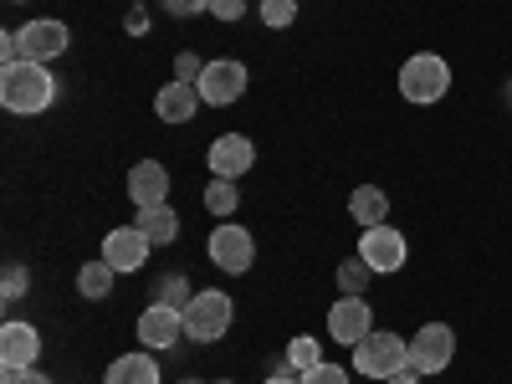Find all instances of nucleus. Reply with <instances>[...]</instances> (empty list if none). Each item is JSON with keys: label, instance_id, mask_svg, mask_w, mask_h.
<instances>
[{"label": "nucleus", "instance_id": "obj_30", "mask_svg": "<svg viewBox=\"0 0 512 384\" xmlns=\"http://www.w3.org/2000/svg\"><path fill=\"white\" fill-rule=\"evenodd\" d=\"M21 62V31H0V67Z\"/></svg>", "mask_w": 512, "mask_h": 384}, {"label": "nucleus", "instance_id": "obj_9", "mask_svg": "<svg viewBox=\"0 0 512 384\" xmlns=\"http://www.w3.org/2000/svg\"><path fill=\"white\" fill-rule=\"evenodd\" d=\"M195 88H200L205 108H231V103L246 93V67H241V62H231V57L205 62V72H200Z\"/></svg>", "mask_w": 512, "mask_h": 384}, {"label": "nucleus", "instance_id": "obj_34", "mask_svg": "<svg viewBox=\"0 0 512 384\" xmlns=\"http://www.w3.org/2000/svg\"><path fill=\"white\" fill-rule=\"evenodd\" d=\"M379 384H420V374H415V369H400V374H390V379H379Z\"/></svg>", "mask_w": 512, "mask_h": 384}, {"label": "nucleus", "instance_id": "obj_6", "mask_svg": "<svg viewBox=\"0 0 512 384\" xmlns=\"http://www.w3.org/2000/svg\"><path fill=\"white\" fill-rule=\"evenodd\" d=\"M210 262H216V272H226V277L251 272V262H256V236H251L246 226H236V221L216 226V231H210Z\"/></svg>", "mask_w": 512, "mask_h": 384}, {"label": "nucleus", "instance_id": "obj_21", "mask_svg": "<svg viewBox=\"0 0 512 384\" xmlns=\"http://www.w3.org/2000/svg\"><path fill=\"white\" fill-rule=\"evenodd\" d=\"M190 297H195V287H190V277L185 272H164L159 277V287H154V303H164V308H190Z\"/></svg>", "mask_w": 512, "mask_h": 384}, {"label": "nucleus", "instance_id": "obj_7", "mask_svg": "<svg viewBox=\"0 0 512 384\" xmlns=\"http://www.w3.org/2000/svg\"><path fill=\"white\" fill-rule=\"evenodd\" d=\"M456 359V333L446 323H425L410 333V369L415 374H441Z\"/></svg>", "mask_w": 512, "mask_h": 384}, {"label": "nucleus", "instance_id": "obj_19", "mask_svg": "<svg viewBox=\"0 0 512 384\" xmlns=\"http://www.w3.org/2000/svg\"><path fill=\"white\" fill-rule=\"evenodd\" d=\"M154 246H169L180 236V216H175V205H149V210H139V221H134Z\"/></svg>", "mask_w": 512, "mask_h": 384}, {"label": "nucleus", "instance_id": "obj_17", "mask_svg": "<svg viewBox=\"0 0 512 384\" xmlns=\"http://www.w3.org/2000/svg\"><path fill=\"white\" fill-rule=\"evenodd\" d=\"M103 384H159V359L154 349H139V354H118L103 374Z\"/></svg>", "mask_w": 512, "mask_h": 384}, {"label": "nucleus", "instance_id": "obj_25", "mask_svg": "<svg viewBox=\"0 0 512 384\" xmlns=\"http://www.w3.org/2000/svg\"><path fill=\"white\" fill-rule=\"evenodd\" d=\"M262 21H267L272 31H287V26L297 21V0H262Z\"/></svg>", "mask_w": 512, "mask_h": 384}, {"label": "nucleus", "instance_id": "obj_35", "mask_svg": "<svg viewBox=\"0 0 512 384\" xmlns=\"http://www.w3.org/2000/svg\"><path fill=\"white\" fill-rule=\"evenodd\" d=\"M216 384H231V379H216Z\"/></svg>", "mask_w": 512, "mask_h": 384}, {"label": "nucleus", "instance_id": "obj_31", "mask_svg": "<svg viewBox=\"0 0 512 384\" xmlns=\"http://www.w3.org/2000/svg\"><path fill=\"white\" fill-rule=\"evenodd\" d=\"M159 6L169 16H200V11H210V0H159Z\"/></svg>", "mask_w": 512, "mask_h": 384}, {"label": "nucleus", "instance_id": "obj_18", "mask_svg": "<svg viewBox=\"0 0 512 384\" xmlns=\"http://www.w3.org/2000/svg\"><path fill=\"white\" fill-rule=\"evenodd\" d=\"M349 216L369 231V226H384L390 221V195H384L379 185H359L354 195H349Z\"/></svg>", "mask_w": 512, "mask_h": 384}, {"label": "nucleus", "instance_id": "obj_28", "mask_svg": "<svg viewBox=\"0 0 512 384\" xmlns=\"http://www.w3.org/2000/svg\"><path fill=\"white\" fill-rule=\"evenodd\" d=\"M200 72H205V62H200L195 52H180V57H175V77H180V82H200Z\"/></svg>", "mask_w": 512, "mask_h": 384}, {"label": "nucleus", "instance_id": "obj_22", "mask_svg": "<svg viewBox=\"0 0 512 384\" xmlns=\"http://www.w3.org/2000/svg\"><path fill=\"white\" fill-rule=\"evenodd\" d=\"M313 364H323V344L313 333H297L292 344H287V369H297V374H308Z\"/></svg>", "mask_w": 512, "mask_h": 384}, {"label": "nucleus", "instance_id": "obj_32", "mask_svg": "<svg viewBox=\"0 0 512 384\" xmlns=\"http://www.w3.org/2000/svg\"><path fill=\"white\" fill-rule=\"evenodd\" d=\"M0 287H6V297L16 303V297L26 292V267H16V262H11V267H6V282H0Z\"/></svg>", "mask_w": 512, "mask_h": 384}, {"label": "nucleus", "instance_id": "obj_15", "mask_svg": "<svg viewBox=\"0 0 512 384\" xmlns=\"http://www.w3.org/2000/svg\"><path fill=\"white\" fill-rule=\"evenodd\" d=\"M128 200H134L139 210L169 205V169L159 159H139L134 169H128Z\"/></svg>", "mask_w": 512, "mask_h": 384}, {"label": "nucleus", "instance_id": "obj_26", "mask_svg": "<svg viewBox=\"0 0 512 384\" xmlns=\"http://www.w3.org/2000/svg\"><path fill=\"white\" fill-rule=\"evenodd\" d=\"M303 384H349V369L333 364V359H323V364H313V369L303 374Z\"/></svg>", "mask_w": 512, "mask_h": 384}, {"label": "nucleus", "instance_id": "obj_12", "mask_svg": "<svg viewBox=\"0 0 512 384\" xmlns=\"http://www.w3.org/2000/svg\"><path fill=\"white\" fill-rule=\"evenodd\" d=\"M205 164H210V175H216V180H241L246 169L256 164V144L246 134H221L216 144H210Z\"/></svg>", "mask_w": 512, "mask_h": 384}, {"label": "nucleus", "instance_id": "obj_29", "mask_svg": "<svg viewBox=\"0 0 512 384\" xmlns=\"http://www.w3.org/2000/svg\"><path fill=\"white\" fill-rule=\"evenodd\" d=\"M0 384H52V379L31 364V369H0Z\"/></svg>", "mask_w": 512, "mask_h": 384}, {"label": "nucleus", "instance_id": "obj_8", "mask_svg": "<svg viewBox=\"0 0 512 384\" xmlns=\"http://www.w3.org/2000/svg\"><path fill=\"white\" fill-rule=\"evenodd\" d=\"M374 333V308H369V297H338V303L328 308V338L333 344H344L354 349L359 338Z\"/></svg>", "mask_w": 512, "mask_h": 384}, {"label": "nucleus", "instance_id": "obj_23", "mask_svg": "<svg viewBox=\"0 0 512 384\" xmlns=\"http://www.w3.org/2000/svg\"><path fill=\"white\" fill-rule=\"evenodd\" d=\"M369 262L364 256H349V262H338V292L344 297H364V287H369Z\"/></svg>", "mask_w": 512, "mask_h": 384}, {"label": "nucleus", "instance_id": "obj_3", "mask_svg": "<svg viewBox=\"0 0 512 384\" xmlns=\"http://www.w3.org/2000/svg\"><path fill=\"white\" fill-rule=\"evenodd\" d=\"M451 93V62L436 57V52H415L405 67H400V98L425 108V103H441Z\"/></svg>", "mask_w": 512, "mask_h": 384}, {"label": "nucleus", "instance_id": "obj_16", "mask_svg": "<svg viewBox=\"0 0 512 384\" xmlns=\"http://www.w3.org/2000/svg\"><path fill=\"white\" fill-rule=\"evenodd\" d=\"M205 108V98H200V88H195V82H164V88L154 93V113L164 118V123H190L195 113Z\"/></svg>", "mask_w": 512, "mask_h": 384}, {"label": "nucleus", "instance_id": "obj_2", "mask_svg": "<svg viewBox=\"0 0 512 384\" xmlns=\"http://www.w3.org/2000/svg\"><path fill=\"white\" fill-rule=\"evenodd\" d=\"M231 318H236L231 292L205 287V292L190 297V308H185V338L190 344H221V338L231 333Z\"/></svg>", "mask_w": 512, "mask_h": 384}, {"label": "nucleus", "instance_id": "obj_14", "mask_svg": "<svg viewBox=\"0 0 512 384\" xmlns=\"http://www.w3.org/2000/svg\"><path fill=\"white\" fill-rule=\"evenodd\" d=\"M41 359V333L21 318H11L0 328V369H31Z\"/></svg>", "mask_w": 512, "mask_h": 384}, {"label": "nucleus", "instance_id": "obj_13", "mask_svg": "<svg viewBox=\"0 0 512 384\" xmlns=\"http://www.w3.org/2000/svg\"><path fill=\"white\" fill-rule=\"evenodd\" d=\"M185 338V313L180 308H164V303H149L144 308V318H139V344L144 349H175Z\"/></svg>", "mask_w": 512, "mask_h": 384}, {"label": "nucleus", "instance_id": "obj_33", "mask_svg": "<svg viewBox=\"0 0 512 384\" xmlns=\"http://www.w3.org/2000/svg\"><path fill=\"white\" fill-rule=\"evenodd\" d=\"M262 384H303V374H297V369H277V374H267Z\"/></svg>", "mask_w": 512, "mask_h": 384}, {"label": "nucleus", "instance_id": "obj_20", "mask_svg": "<svg viewBox=\"0 0 512 384\" xmlns=\"http://www.w3.org/2000/svg\"><path fill=\"white\" fill-rule=\"evenodd\" d=\"M113 277H118V272L98 256V262H88V267L77 272V292L88 297V303H98V297H108V292H113Z\"/></svg>", "mask_w": 512, "mask_h": 384}, {"label": "nucleus", "instance_id": "obj_11", "mask_svg": "<svg viewBox=\"0 0 512 384\" xmlns=\"http://www.w3.org/2000/svg\"><path fill=\"white\" fill-rule=\"evenodd\" d=\"M149 236L139 231V226H113L108 236H103V262L123 277V272H139L144 262H149Z\"/></svg>", "mask_w": 512, "mask_h": 384}, {"label": "nucleus", "instance_id": "obj_1", "mask_svg": "<svg viewBox=\"0 0 512 384\" xmlns=\"http://www.w3.org/2000/svg\"><path fill=\"white\" fill-rule=\"evenodd\" d=\"M57 98V77L47 72V62H11V67H0V108L16 113V118H36V113H47Z\"/></svg>", "mask_w": 512, "mask_h": 384}, {"label": "nucleus", "instance_id": "obj_27", "mask_svg": "<svg viewBox=\"0 0 512 384\" xmlns=\"http://www.w3.org/2000/svg\"><path fill=\"white\" fill-rule=\"evenodd\" d=\"M210 16L226 21V26H236V21L246 16V0H210Z\"/></svg>", "mask_w": 512, "mask_h": 384}, {"label": "nucleus", "instance_id": "obj_24", "mask_svg": "<svg viewBox=\"0 0 512 384\" xmlns=\"http://www.w3.org/2000/svg\"><path fill=\"white\" fill-rule=\"evenodd\" d=\"M236 180H210L205 185V210H210V216H231V210H236Z\"/></svg>", "mask_w": 512, "mask_h": 384}, {"label": "nucleus", "instance_id": "obj_5", "mask_svg": "<svg viewBox=\"0 0 512 384\" xmlns=\"http://www.w3.org/2000/svg\"><path fill=\"white\" fill-rule=\"evenodd\" d=\"M359 256L369 262V272L374 277H390V272H400L405 262H410V241L384 221V226H369L364 236H359Z\"/></svg>", "mask_w": 512, "mask_h": 384}, {"label": "nucleus", "instance_id": "obj_10", "mask_svg": "<svg viewBox=\"0 0 512 384\" xmlns=\"http://www.w3.org/2000/svg\"><path fill=\"white\" fill-rule=\"evenodd\" d=\"M21 31V57L26 62H57L67 47H72V31L57 21V16H41L31 26H16Z\"/></svg>", "mask_w": 512, "mask_h": 384}, {"label": "nucleus", "instance_id": "obj_4", "mask_svg": "<svg viewBox=\"0 0 512 384\" xmlns=\"http://www.w3.org/2000/svg\"><path fill=\"white\" fill-rule=\"evenodd\" d=\"M354 369L364 379H390V374L410 369V338H400L390 328H374L369 338L354 344Z\"/></svg>", "mask_w": 512, "mask_h": 384}]
</instances>
